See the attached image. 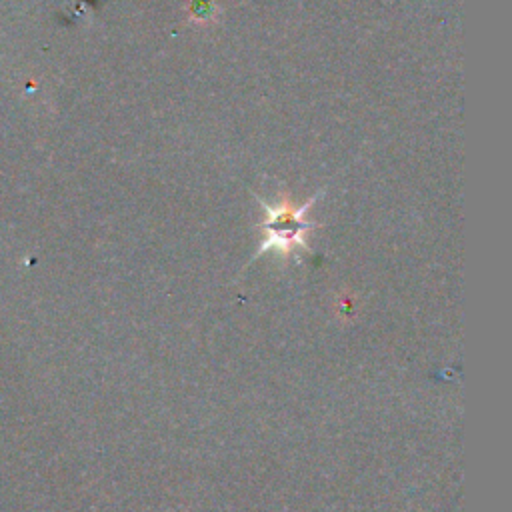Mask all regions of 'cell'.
Wrapping results in <instances>:
<instances>
[{
  "instance_id": "obj_1",
  "label": "cell",
  "mask_w": 512,
  "mask_h": 512,
  "mask_svg": "<svg viewBox=\"0 0 512 512\" xmlns=\"http://www.w3.org/2000/svg\"><path fill=\"white\" fill-rule=\"evenodd\" d=\"M260 204L266 210V218L260 224L264 232V242L260 244L258 254L266 250H274L280 254L306 250V234L314 226L306 220V210L308 206H312V200H308L304 206H296L288 198H282L274 204L262 200Z\"/></svg>"
},
{
  "instance_id": "obj_2",
  "label": "cell",
  "mask_w": 512,
  "mask_h": 512,
  "mask_svg": "<svg viewBox=\"0 0 512 512\" xmlns=\"http://www.w3.org/2000/svg\"><path fill=\"white\" fill-rule=\"evenodd\" d=\"M186 10L190 12V18L196 20V22H210L216 12H218V6L214 0H190Z\"/></svg>"
}]
</instances>
